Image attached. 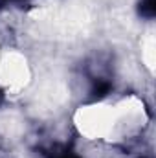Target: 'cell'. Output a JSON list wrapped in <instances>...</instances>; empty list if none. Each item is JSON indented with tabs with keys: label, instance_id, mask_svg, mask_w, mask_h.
<instances>
[{
	"label": "cell",
	"instance_id": "1",
	"mask_svg": "<svg viewBox=\"0 0 156 158\" xmlns=\"http://www.w3.org/2000/svg\"><path fill=\"white\" fill-rule=\"evenodd\" d=\"M140 15L145 19L154 17V0H142L140 2Z\"/></svg>",
	"mask_w": 156,
	"mask_h": 158
}]
</instances>
